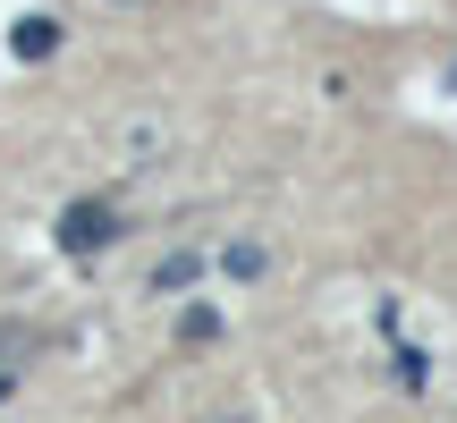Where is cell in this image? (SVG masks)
Here are the masks:
<instances>
[{
    "label": "cell",
    "instance_id": "6da1fadb",
    "mask_svg": "<svg viewBox=\"0 0 457 423\" xmlns=\"http://www.w3.org/2000/svg\"><path fill=\"white\" fill-rule=\"evenodd\" d=\"M51 237H60V254H111V245H119V203L77 195V203L60 212V228H51Z\"/></svg>",
    "mask_w": 457,
    "mask_h": 423
},
{
    "label": "cell",
    "instance_id": "7a4b0ae2",
    "mask_svg": "<svg viewBox=\"0 0 457 423\" xmlns=\"http://www.w3.org/2000/svg\"><path fill=\"white\" fill-rule=\"evenodd\" d=\"M60 17H43V9H26V17H17V26H9V51H17V60H51V51H60Z\"/></svg>",
    "mask_w": 457,
    "mask_h": 423
},
{
    "label": "cell",
    "instance_id": "8992f818",
    "mask_svg": "<svg viewBox=\"0 0 457 423\" xmlns=\"http://www.w3.org/2000/svg\"><path fill=\"white\" fill-rule=\"evenodd\" d=\"M26 347H43V330H0V364H9V356H26Z\"/></svg>",
    "mask_w": 457,
    "mask_h": 423
},
{
    "label": "cell",
    "instance_id": "52a82bcc",
    "mask_svg": "<svg viewBox=\"0 0 457 423\" xmlns=\"http://www.w3.org/2000/svg\"><path fill=\"white\" fill-rule=\"evenodd\" d=\"M0 398H9V373H0Z\"/></svg>",
    "mask_w": 457,
    "mask_h": 423
},
{
    "label": "cell",
    "instance_id": "5b68a950",
    "mask_svg": "<svg viewBox=\"0 0 457 423\" xmlns=\"http://www.w3.org/2000/svg\"><path fill=\"white\" fill-rule=\"evenodd\" d=\"M220 262H228V279H262V245H254V237H245V245H228Z\"/></svg>",
    "mask_w": 457,
    "mask_h": 423
},
{
    "label": "cell",
    "instance_id": "277c9868",
    "mask_svg": "<svg viewBox=\"0 0 457 423\" xmlns=\"http://www.w3.org/2000/svg\"><path fill=\"white\" fill-rule=\"evenodd\" d=\"M195 271H204V254H170L162 271H153V288H187V279H195Z\"/></svg>",
    "mask_w": 457,
    "mask_h": 423
},
{
    "label": "cell",
    "instance_id": "3957f363",
    "mask_svg": "<svg viewBox=\"0 0 457 423\" xmlns=\"http://www.w3.org/2000/svg\"><path fill=\"white\" fill-rule=\"evenodd\" d=\"M179 339H187V347L220 339V313H212V305H187V313H179Z\"/></svg>",
    "mask_w": 457,
    "mask_h": 423
}]
</instances>
